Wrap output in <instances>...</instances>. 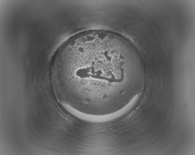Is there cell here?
I'll list each match as a JSON object with an SVG mask.
<instances>
[{
    "instance_id": "6da1fadb",
    "label": "cell",
    "mask_w": 195,
    "mask_h": 155,
    "mask_svg": "<svg viewBox=\"0 0 195 155\" xmlns=\"http://www.w3.org/2000/svg\"><path fill=\"white\" fill-rule=\"evenodd\" d=\"M52 76L67 102L85 114L116 112L134 96L140 81L125 45L114 39L80 38L65 51Z\"/></svg>"
}]
</instances>
